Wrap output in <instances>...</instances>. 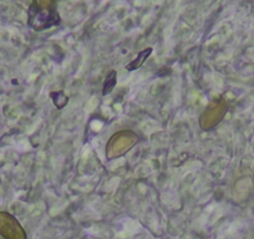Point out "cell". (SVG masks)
<instances>
[{"label": "cell", "instance_id": "cell-6", "mask_svg": "<svg viewBox=\"0 0 254 239\" xmlns=\"http://www.w3.org/2000/svg\"><path fill=\"white\" fill-rule=\"evenodd\" d=\"M116 82H117V72L115 70H112L109 75L106 76L104 82V87H102V95L106 96V95L111 94L112 90L115 89L116 86Z\"/></svg>", "mask_w": 254, "mask_h": 239}, {"label": "cell", "instance_id": "cell-1", "mask_svg": "<svg viewBox=\"0 0 254 239\" xmlns=\"http://www.w3.org/2000/svg\"><path fill=\"white\" fill-rule=\"evenodd\" d=\"M61 23L55 1H33L28 10V24L35 31H45Z\"/></svg>", "mask_w": 254, "mask_h": 239}, {"label": "cell", "instance_id": "cell-4", "mask_svg": "<svg viewBox=\"0 0 254 239\" xmlns=\"http://www.w3.org/2000/svg\"><path fill=\"white\" fill-rule=\"evenodd\" d=\"M226 114V106H224L223 102H213L211 104V106L208 109H206V111L202 114L201 116V127L204 130H209V128L214 127L217 123L222 120V117Z\"/></svg>", "mask_w": 254, "mask_h": 239}, {"label": "cell", "instance_id": "cell-2", "mask_svg": "<svg viewBox=\"0 0 254 239\" xmlns=\"http://www.w3.org/2000/svg\"><path fill=\"white\" fill-rule=\"evenodd\" d=\"M138 141V136H136L133 132H127V131H122V132L115 133L110 142L106 146V155L110 158H115L117 156H121L126 153L127 151H130L132 146Z\"/></svg>", "mask_w": 254, "mask_h": 239}, {"label": "cell", "instance_id": "cell-5", "mask_svg": "<svg viewBox=\"0 0 254 239\" xmlns=\"http://www.w3.org/2000/svg\"><path fill=\"white\" fill-rule=\"evenodd\" d=\"M152 51H153L152 48H146V49H143V50H141L140 53L137 54V56L133 59L132 61H131L130 64L126 65V70H128V71H135V70H137L138 67L142 66L143 62H145L146 60L150 58V55L152 54Z\"/></svg>", "mask_w": 254, "mask_h": 239}, {"label": "cell", "instance_id": "cell-3", "mask_svg": "<svg viewBox=\"0 0 254 239\" xmlns=\"http://www.w3.org/2000/svg\"><path fill=\"white\" fill-rule=\"evenodd\" d=\"M0 236L4 239H26V233L18 219L6 212H0Z\"/></svg>", "mask_w": 254, "mask_h": 239}, {"label": "cell", "instance_id": "cell-7", "mask_svg": "<svg viewBox=\"0 0 254 239\" xmlns=\"http://www.w3.org/2000/svg\"><path fill=\"white\" fill-rule=\"evenodd\" d=\"M0 239H4V238H0Z\"/></svg>", "mask_w": 254, "mask_h": 239}]
</instances>
